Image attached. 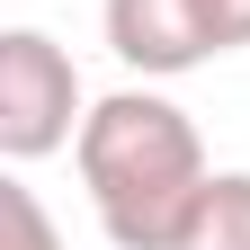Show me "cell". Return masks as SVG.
Returning <instances> with one entry per match:
<instances>
[{"label": "cell", "instance_id": "obj_1", "mask_svg": "<svg viewBox=\"0 0 250 250\" xmlns=\"http://www.w3.org/2000/svg\"><path fill=\"white\" fill-rule=\"evenodd\" d=\"M72 161H81V188H89L99 232L116 250H170V232L197 206V188L214 179L188 107H170L161 89H116V99H99L81 116Z\"/></svg>", "mask_w": 250, "mask_h": 250}, {"label": "cell", "instance_id": "obj_2", "mask_svg": "<svg viewBox=\"0 0 250 250\" xmlns=\"http://www.w3.org/2000/svg\"><path fill=\"white\" fill-rule=\"evenodd\" d=\"M81 72L45 27H9L0 36V152L9 161H45V152L81 143Z\"/></svg>", "mask_w": 250, "mask_h": 250}, {"label": "cell", "instance_id": "obj_3", "mask_svg": "<svg viewBox=\"0 0 250 250\" xmlns=\"http://www.w3.org/2000/svg\"><path fill=\"white\" fill-rule=\"evenodd\" d=\"M107 45L116 62L170 81V72H197V62L232 54V9L224 0H107Z\"/></svg>", "mask_w": 250, "mask_h": 250}, {"label": "cell", "instance_id": "obj_4", "mask_svg": "<svg viewBox=\"0 0 250 250\" xmlns=\"http://www.w3.org/2000/svg\"><path fill=\"white\" fill-rule=\"evenodd\" d=\"M170 250H250V170H214L188 224L170 232Z\"/></svg>", "mask_w": 250, "mask_h": 250}, {"label": "cell", "instance_id": "obj_5", "mask_svg": "<svg viewBox=\"0 0 250 250\" xmlns=\"http://www.w3.org/2000/svg\"><path fill=\"white\" fill-rule=\"evenodd\" d=\"M0 214H9V250H62L54 214L36 206V188H27V179H0Z\"/></svg>", "mask_w": 250, "mask_h": 250}]
</instances>
